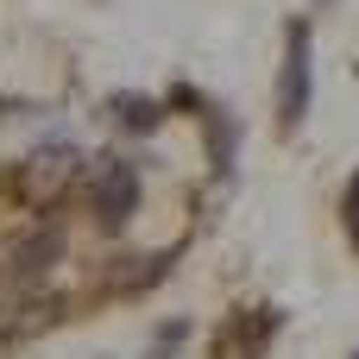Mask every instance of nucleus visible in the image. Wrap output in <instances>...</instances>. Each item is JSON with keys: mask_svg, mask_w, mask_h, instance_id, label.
<instances>
[{"mask_svg": "<svg viewBox=\"0 0 359 359\" xmlns=\"http://www.w3.org/2000/svg\"><path fill=\"white\" fill-rule=\"evenodd\" d=\"M309 25L303 19H290L284 25V76H278V126L284 133H297L303 126V114H309Z\"/></svg>", "mask_w": 359, "mask_h": 359, "instance_id": "1", "label": "nucleus"}, {"mask_svg": "<svg viewBox=\"0 0 359 359\" xmlns=\"http://www.w3.org/2000/svg\"><path fill=\"white\" fill-rule=\"evenodd\" d=\"M88 202H95V221L101 227H126L139 215V170L126 158H107L95 170V183H88Z\"/></svg>", "mask_w": 359, "mask_h": 359, "instance_id": "2", "label": "nucleus"}, {"mask_svg": "<svg viewBox=\"0 0 359 359\" xmlns=\"http://www.w3.org/2000/svg\"><path fill=\"white\" fill-rule=\"evenodd\" d=\"M284 316L278 309H233L215 334V359H265V347L278 341Z\"/></svg>", "mask_w": 359, "mask_h": 359, "instance_id": "3", "label": "nucleus"}, {"mask_svg": "<svg viewBox=\"0 0 359 359\" xmlns=\"http://www.w3.org/2000/svg\"><path fill=\"white\" fill-rule=\"evenodd\" d=\"M19 177H25V196H38V202H44L57 183H69V177H76V151H63V145H57V151H38Z\"/></svg>", "mask_w": 359, "mask_h": 359, "instance_id": "4", "label": "nucleus"}, {"mask_svg": "<svg viewBox=\"0 0 359 359\" xmlns=\"http://www.w3.org/2000/svg\"><path fill=\"white\" fill-rule=\"evenodd\" d=\"M107 114H114L126 133H151V126L164 120V114H158V101H145V95H114V101H107Z\"/></svg>", "mask_w": 359, "mask_h": 359, "instance_id": "5", "label": "nucleus"}, {"mask_svg": "<svg viewBox=\"0 0 359 359\" xmlns=\"http://www.w3.org/2000/svg\"><path fill=\"white\" fill-rule=\"evenodd\" d=\"M57 252H63V246H57V233H38V240L13 246V271H19V278H38V271H44Z\"/></svg>", "mask_w": 359, "mask_h": 359, "instance_id": "6", "label": "nucleus"}, {"mask_svg": "<svg viewBox=\"0 0 359 359\" xmlns=\"http://www.w3.org/2000/svg\"><path fill=\"white\" fill-rule=\"evenodd\" d=\"M353 359H359V353H353Z\"/></svg>", "mask_w": 359, "mask_h": 359, "instance_id": "7", "label": "nucleus"}]
</instances>
